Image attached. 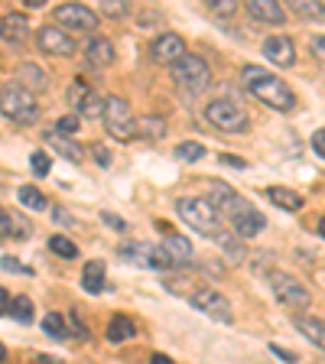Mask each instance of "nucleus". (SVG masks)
<instances>
[{
    "instance_id": "25",
    "label": "nucleus",
    "mask_w": 325,
    "mask_h": 364,
    "mask_svg": "<svg viewBox=\"0 0 325 364\" xmlns=\"http://www.w3.org/2000/svg\"><path fill=\"white\" fill-rule=\"evenodd\" d=\"M137 332V326L130 322V316H124V312H117V316L107 322V341H114V345H121V341H130Z\"/></svg>"
},
{
    "instance_id": "18",
    "label": "nucleus",
    "mask_w": 325,
    "mask_h": 364,
    "mask_svg": "<svg viewBox=\"0 0 325 364\" xmlns=\"http://www.w3.org/2000/svg\"><path fill=\"white\" fill-rule=\"evenodd\" d=\"M0 36L7 39V43H26V36H30V23H26V16L7 14L4 20H0Z\"/></svg>"
},
{
    "instance_id": "19",
    "label": "nucleus",
    "mask_w": 325,
    "mask_h": 364,
    "mask_svg": "<svg viewBox=\"0 0 325 364\" xmlns=\"http://www.w3.org/2000/svg\"><path fill=\"white\" fill-rule=\"evenodd\" d=\"M231 225H235L238 237H254L264 231V215H260L257 208H247V212H241L238 218H231Z\"/></svg>"
},
{
    "instance_id": "33",
    "label": "nucleus",
    "mask_w": 325,
    "mask_h": 364,
    "mask_svg": "<svg viewBox=\"0 0 325 364\" xmlns=\"http://www.w3.org/2000/svg\"><path fill=\"white\" fill-rule=\"evenodd\" d=\"M205 156V146L202 144H192V140H182L179 146H176V159H182V163H196V159Z\"/></svg>"
},
{
    "instance_id": "50",
    "label": "nucleus",
    "mask_w": 325,
    "mask_h": 364,
    "mask_svg": "<svg viewBox=\"0 0 325 364\" xmlns=\"http://www.w3.org/2000/svg\"><path fill=\"white\" fill-rule=\"evenodd\" d=\"M150 364H173V358H169V355H153Z\"/></svg>"
},
{
    "instance_id": "42",
    "label": "nucleus",
    "mask_w": 325,
    "mask_h": 364,
    "mask_svg": "<svg viewBox=\"0 0 325 364\" xmlns=\"http://www.w3.org/2000/svg\"><path fill=\"white\" fill-rule=\"evenodd\" d=\"M312 150H316L319 159H325V127L312 130Z\"/></svg>"
},
{
    "instance_id": "11",
    "label": "nucleus",
    "mask_w": 325,
    "mask_h": 364,
    "mask_svg": "<svg viewBox=\"0 0 325 364\" xmlns=\"http://www.w3.org/2000/svg\"><path fill=\"white\" fill-rule=\"evenodd\" d=\"M208 202L215 205V212L218 215H228V218H238L241 212H247L250 205L244 196H238L231 186H225V182H208Z\"/></svg>"
},
{
    "instance_id": "20",
    "label": "nucleus",
    "mask_w": 325,
    "mask_h": 364,
    "mask_svg": "<svg viewBox=\"0 0 325 364\" xmlns=\"http://www.w3.org/2000/svg\"><path fill=\"white\" fill-rule=\"evenodd\" d=\"M134 136H140V140H163V136H166V121H163V117H153V114L137 117Z\"/></svg>"
},
{
    "instance_id": "22",
    "label": "nucleus",
    "mask_w": 325,
    "mask_h": 364,
    "mask_svg": "<svg viewBox=\"0 0 325 364\" xmlns=\"http://www.w3.org/2000/svg\"><path fill=\"white\" fill-rule=\"evenodd\" d=\"M82 289L91 296H98L105 289V260H88L82 270Z\"/></svg>"
},
{
    "instance_id": "5",
    "label": "nucleus",
    "mask_w": 325,
    "mask_h": 364,
    "mask_svg": "<svg viewBox=\"0 0 325 364\" xmlns=\"http://www.w3.org/2000/svg\"><path fill=\"white\" fill-rule=\"evenodd\" d=\"M205 117H208V124L218 130H225V134H244L247 130V111H244L238 101L231 98H215L208 101V107H205Z\"/></svg>"
},
{
    "instance_id": "35",
    "label": "nucleus",
    "mask_w": 325,
    "mask_h": 364,
    "mask_svg": "<svg viewBox=\"0 0 325 364\" xmlns=\"http://www.w3.org/2000/svg\"><path fill=\"white\" fill-rule=\"evenodd\" d=\"M78 121H82L78 114H65V117H59V121H55L53 130L59 136H72V134H78Z\"/></svg>"
},
{
    "instance_id": "27",
    "label": "nucleus",
    "mask_w": 325,
    "mask_h": 364,
    "mask_svg": "<svg viewBox=\"0 0 325 364\" xmlns=\"http://www.w3.org/2000/svg\"><path fill=\"white\" fill-rule=\"evenodd\" d=\"M289 10L303 20H325V4H319V0H293Z\"/></svg>"
},
{
    "instance_id": "38",
    "label": "nucleus",
    "mask_w": 325,
    "mask_h": 364,
    "mask_svg": "<svg viewBox=\"0 0 325 364\" xmlns=\"http://www.w3.org/2000/svg\"><path fill=\"white\" fill-rule=\"evenodd\" d=\"M88 153H91V156H95V163H98L101 169H107V166H111V163H114L111 150H107L105 144H91V146H88Z\"/></svg>"
},
{
    "instance_id": "9",
    "label": "nucleus",
    "mask_w": 325,
    "mask_h": 364,
    "mask_svg": "<svg viewBox=\"0 0 325 364\" xmlns=\"http://www.w3.org/2000/svg\"><path fill=\"white\" fill-rule=\"evenodd\" d=\"M134 114H130V105L124 98H117V95H111L105 105V127L107 134L114 136V140H130L134 136Z\"/></svg>"
},
{
    "instance_id": "12",
    "label": "nucleus",
    "mask_w": 325,
    "mask_h": 364,
    "mask_svg": "<svg viewBox=\"0 0 325 364\" xmlns=\"http://www.w3.org/2000/svg\"><path fill=\"white\" fill-rule=\"evenodd\" d=\"M36 46L46 55H62V59H65V55H75V39L68 36L65 30L53 26V23H46V26L36 30Z\"/></svg>"
},
{
    "instance_id": "47",
    "label": "nucleus",
    "mask_w": 325,
    "mask_h": 364,
    "mask_svg": "<svg viewBox=\"0 0 325 364\" xmlns=\"http://www.w3.org/2000/svg\"><path fill=\"white\" fill-rule=\"evenodd\" d=\"M101 218H105V225H111L114 231H124V228H127V225H124V218H117V215H111V212H105Z\"/></svg>"
},
{
    "instance_id": "13",
    "label": "nucleus",
    "mask_w": 325,
    "mask_h": 364,
    "mask_svg": "<svg viewBox=\"0 0 325 364\" xmlns=\"http://www.w3.org/2000/svg\"><path fill=\"white\" fill-rule=\"evenodd\" d=\"M150 53L156 62H166V65H173V62H179L182 55H186V46H182V36H176V33H159L156 39H153Z\"/></svg>"
},
{
    "instance_id": "2",
    "label": "nucleus",
    "mask_w": 325,
    "mask_h": 364,
    "mask_svg": "<svg viewBox=\"0 0 325 364\" xmlns=\"http://www.w3.org/2000/svg\"><path fill=\"white\" fill-rule=\"evenodd\" d=\"M176 215L189 228H196L198 235H208V237H218L221 235V215L215 212V205L208 198H198V196H186L176 202Z\"/></svg>"
},
{
    "instance_id": "52",
    "label": "nucleus",
    "mask_w": 325,
    "mask_h": 364,
    "mask_svg": "<svg viewBox=\"0 0 325 364\" xmlns=\"http://www.w3.org/2000/svg\"><path fill=\"white\" fill-rule=\"evenodd\" d=\"M26 7H30V10H39V7H46V0H26Z\"/></svg>"
},
{
    "instance_id": "45",
    "label": "nucleus",
    "mask_w": 325,
    "mask_h": 364,
    "mask_svg": "<svg viewBox=\"0 0 325 364\" xmlns=\"http://www.w3.org/2000/svg\"><path fill=\"white\" fill-rule=\"evenodd\" d=\"M221 163H225V166H235V169H244V166H247V163H244V159L241 156H231V153H221Z\"/></svg>"
},
{
    "instance_id": "10",
    "label": "nucleus",
    "mask_w": 325,
    "mask_h": 364,
    "mask_svg": "<svg viewBox=\"0 0 325 364\" xmlns=\"http://www.w3.org/2000/svg\"><path fill=\"white\" fill-rule=\"evenodd\" d=\"M53 20L59 23L62 30H78V33H95L98 30V14L82 4H62L53 10Z\"/></svg>"
},
{
    "instance_id": "7",
    "label": "nucleus",
    "mask_w": 325,
    "mask_h": 364,
    "mask_svg": "<svg viewBox=\"0 0 325 364\" xmlns=\"http://www.w3.org/2000/svg\"><path fill=\"white\" fill-rule=\"evenodd\" d=\"M267 283H270L273 296H277L280 303L293 306V309H303V306H309V299H312L309 289L296 280V277H289V273H283V270H270L267 273Z\"/></svg>"
},
{
    "instance_id": "51",
    "label": "nucleus",
    "mask_w": 325,
    "mask_h": 364,
    "mask_svg": "<svg viewBox=\"0 0 325 364\" xmlns=\"http://www.w3.org/2000/svg\"><path fill=\"white\" fill-rule=\"evenodd\" d=\"M36 361H39V364H62V361H59V358H49V355H39V358H36Z\"/></svg>"
},
{
    "instance_id": "6",
    "label": "nucleus",
    "mask_w": 325,
    "mask_h": 364,
    "mask_svg": "<svg viewBox=\"0 0 325 364\" xmlns=\"http://www.w3.org/2000/svg\"><path fill=\"white\" fill-rule=\"evenodd\" d=\"M117 254H121L124 260H130L134 267H146V270H169L173 267V260H169V254L163 250V244H150V241H124L121 247H117Z\"/></svg>"
},
{
    "instance_id": "46",
    "label": "nucleus",
    "mask_w": 325,
    "mask_h": 364,
    "mask_svg": "<svg viewBox=\"0 0 325 364\" xmlns=\"http://www.w3.org/2000/svg\"><path fill=\"white\" fill-rule=\"evenodd\" d=\"M10 235V212L0 205V237H7Z\"/></svg>"
},
{
    "instance_id": "17",
    "label": "nucleus",
    "mask_w": 325,
    "mask_h": 364,
    "mask_svg": "<svg viewBox=\"0 0 325 364\" xmlns=\"http://www.w3.org/2000/svg\"><path fill=\"white\" fill-rule=\"evenodd\" d=\"M16 85H23L26 91L39 95V91L49 88V75H46L39 65H33V62H23V65H16Z\"/></svg>"
},
{
    "instance_id": "31",
    "label": "nucleus",
    "mask_w": 325,
    "mask_h": 364,
    "mask_svg": "<svg viewBox=\"0 0 325 364\" xmlns=\"http://www.w3.org/2000/svg\"><path fill=\"white\" fill-rule=\"evenodd\" d=\"M10 316H14L16 322H23V326H30L33 322V303L26 299V296H14V303H10Z\"/></svg>"
},
{
    "instance_id": "30",
    "label": "nucleus",
    "mask_w": 325,
    "mask_h": 364,
    "mask_svg": "<svg viewBox=\"0 0 325 364\" xmlns=\"http://www.w3.org/2000/svg\"><path fill=\"white\" fill-rule=\"evenodd\" d=\"M43 332L53 335L55 341H65L68 338V328H65V318L59 316V312H49V316L43 318Z\"/></svg>"
},
{
    "instance_id": "3",
    "label": "nucleus",
    "mask_w": 325,
    "mask_h": 364,
    "mask_svg": "<svg viewBox=\"0 0 325 364\" xmlns=\"http://www.w3.org/2000/svg\"><path fill=\"white\" fill-rule=\"evenodd\" d=\"M0 114L10 117L14 124H36L39 105H36V98H33V91H26L23 85L10 82L0 88Z\"/></svg>"
},
{
    "instance_id": "23",
    "label": "nucleus",
    "mask_w": 325,
    "mask_h": 364,
    "mask_svg": "<svg viewBox=\"0 0 325 364\" xmlns=\"http://www.w3.org/2000/svg\"><path fill=\"white\" fill-rule=\"evenodd\" d=\"M163 250L169 254L173 264H189V257H192V244L182 235H173V231H166V237H163Z\"/></svg>"
},
{
    "instance_id": "32",
    "label": "nucleus",
    "mask_w": 325,
    "mask_h": 364,
    "mask_svg": "<svg viewBox=\"0 0 325 364\" xmlns=\"http://www.w3.org/2000/svg\"><path fill=\"white\" fill-rule=\"evenodd\" d=\"M49 250H53V254H59V257H78V247H75V241H72V237H62V235H53L49 237Z\"/></svg>"
},
{
    "instance_id": "41",
    "label": "nucleus",
    "mask_w": 325,
    "mask_h": 364,
    "mask_svg": "<svg viewBox=\"0 0 325 364\" xmlns=\"http://www.w3.org/2000/svg\"><path fill=\"white\" fill-rule=\"evenodd\" d=\"M0 267H4V270H7V273H26V277H30V273H33L30 267H23L16 257H4V260H0Z\"/></svg>"
},
{
    "instance_id": "39",
    "label": "nucleus",
    "mask_w": 325,
    "mask_h": 364,
    "mask_svg": "<svg viewBox=\"0 0 325 364\" xmlns=\"http://www.w3.org/2000/svg\"><path fill=\"white\" fill-rule=\"evenodd\" d=\"M101 14L105 16H124V14H130V4L127 0H105V4H101Z\"/></svg>"
},
{
    "instance_id": "36",
    "label": "nucleus",
    "mask_w": 325,
    "mask_h": 364,
    "mask_svg": "<svg viewBox=\"0 0 325 364\" xmlns=\"http://www.w3.org/2000/svg\"><path fill=\"white\" fill-rule=\"evenodd\" d=\"M208 14H215V16H235L238 14V4L235 0H208Z\"/></svg>"
},
{
    "instance_id": "37",
    "label": "nucleus",
    "mask_w": 325,
    "mask_h": 364,
    "mask_svg": "<svg viewBox=\"0 0 325 364\" xmlns=\"http://www.w3.org/2000/svg\"><path fill=\"white\" fill-rule=\"evenodd\" d=\"M215 241H218L221 247L228 250V257H235L238 264H241V260H244V244H241V241H231V235H218V237H215Z\"/></svg>"
},
{
    "instance_id": "26",
    "label": "nucleus",
    "mask_w": 325,
    "mask_h": 364,
    "mask_svg": "<svg viewBox=\"0 0 325 364\" xmlns=\"http://www.w3.org/2000/svg\"><path fill=\"white\" fill-rule=\"evenodd\" d=\"M43 136H46V144L53 146V150L59 153V156H65L68 163H78V159H82V146L72 144L68 136H59L55 130H49V134H43Z\"/></svg>"
},
{
    "instance_id": "34",
    "label": "nucleus",
    "mask_w": 325,
    "mask_h": 364,
    "mask_svg": "<svg viewBox=\"0 0 325 364\" xmlns=\"http://www.w3.org/2000/svg\"><path fill=\"white\" fill-rule=\"evenodd\" d=\"M88 95H91V88L82 82V78H75V82L68 85V95H65V98H68V105H72V107L78 111V107H82V101L88 98Z\"/></svg>"
},
{
    "instance_id": "1",
    "label": "nucleus",
    "mask_w": 325,
    "mask_h": 364,
    "mask_svg": "<svg viewBox=\"0 0 325 364\" xmlns=\"http://www.w3.org/2000/svg\"><path fill=\"white\" fill-rule=\"evenodd\" d=\"M241 85L257 101H264L267 107H273V111L287 114V111H293L296 107L293 88H289L283 78H277L273 72H267V68H260V65H244L241 68Z\"/></svg>"
},
{
    "instance_id": "48",
    "label": "nucleus",
    "mask_w": 325,
    "mask_h": 364,
    "mask_svg": "<svg viewBox=\"0 0 325 364\" xmlns=\"http://www.w3.org/2000/svg\"><path fill=\"white\" fill-rule=\"evenodd\" d=\"M10 303H14V296L0 287V316H7V312H10Z\"/></svg>"
},
{
    "instance_id": "29",
    "label": "nucleus",
    "mask_w": 325,
    "mask_h": 364,
    "mask_svg": "<svg viewBox=\"0 0 325 364\" xmlns=\"http://www.w3.org/2000/svg\"><path fill=\"white\" fill-rule=\"evenodd\" d=\"M105 105L107 98H101L98 91H91L88 98L82 101V107H78V117H105Z\"/></svg>"
},
{
    "instance_id": "43",
    "label": "nucleus",
    "mask_w": 325,
    "mask_h": 364,
    "mask_svg": "<svg viewBox=\"0 0 325 364\" xmlns=\"http://www.w3.org/2000/svg\"><path fill=\"white\" fill-rule=\"evenodd\" d=\"M309 53L316 55L319 62H325V36H312L309 39Z\"/></svg>"
},
{
    "instance_id": "21",
    "label": "nucleus",
    "mask_w": 325,
    "mask_h": 364,
    "mask_svg": "<svg viewBox=\"0 0 325 364\" xmlns=\"http://www.w3.org/2000/svg\"><path fill=\"white\" fill-rule=\"evenodd\" d=\"M267 198H270L277 208H283V212H299V208H303V196L287 189V186H270V189H267Z\"/></svg>"
},
{
    "instance_id": "24",
    "label": "nucleus",
    "mask_w": 325,
    "mask_h": 364,
    "mask_svg": "<svg viewBox=\"0 0 325 364\" xmlns=\"http://www.w3.org/2000/svg\"><path fill=\"white\" fill-rule=\"evenodd\" d=\"M296 328L306 335V338L316 345V348L325 351V322L322 318H312V316H296Z\"/></svg>"
},
{
    "instance_id": "4",
    "label": "nucleus",
    "mask_w": 325,
    "mask_h": 364,
    "mask_svg": "<svg viewBox=\"0 0 325 364\" xmlns=\"http://www.w3.org/2000/svg\"><path fill=\"white\" fill-rule=\"evenodd\" d=\"M169 75H173V82L179 85L182 91H189V95H198V91H205L212 85V68H208V62H205L202 55H189V53L169 65Z\"/></svg>"
},
{
    "instance_id": "49",
    "label": "nucleus",
    "mask_w": 325,
    "mask_h": 364,
    "mask_svg": "<svg viewBox=\"0 0 325 364\" xmlns=\"http://www.w3.org/2000/svg\"><path fill=\"white\" fill-rule=\"evenodd\" d=\"M53 215L62 221V225H72V218H68V215H65V208H53Z\"/></svg>"
},
{
    "instance_id": "54",
    "label": "nucleus",
    "mask_w": 325,
    "mask_h": 364,
    "mask_svg": "<svg viewBox=\"0 0 325 364\" xmlns=\"http://www.w3.org/2000/svg\"><path fill=\"white\" fill-rule=\"evenodd\" d=\"M319 235H322V237H325V218H322V221H319Z\"/></svg>"
},
{
    "instance_id": "28",
    "label": "nucleus",
    "mask_w": 325,
    "mask_h": 364,
    "mask_svg": "<svg viewBox=\"0 0 325 364\" xmlns=\"http://www.w3.org/2000/svg\"><path fill=\"white\" fill-rule=\"evenodd\" d=\"M16 198H20V205H26L30 212H46V196L36 189V186H20V189H16Z\"/></svg>"
},
{
    "instance_id": "44",
    "label": "nucleus",
    "mask_w": 325,
    "mask_h": 364,
    "mask_svg": "<svg viewBox=\"0 0 325 364\" xmlns=\"http://www.w3.org/2000/svg\"><path fill=\"white\" fill-rule=\"evenodd\" d=\"M270 351L277 358H280V361H287V364H296V355L293 351H287V348H280V345H270Z\"/></svg>"
},
{
    "instance_id": "15",
    "label": "nucleus",
    "mask_w": 325,
    "mask_h": 364,
    "mask_svg": "<svg viewBox=\"0 0 325 364\" xmlns=\"http://www.w3.org/2000/svg\"><path fill=\"white\" fill-rule=\"evenodd\" d=\"M247 14L257 23H273V26H280L287 20V10L277 0H247Z\"/></svg>"
},
{
    "instance_id": "40",
    "label": "nucleus",
    "mask_w": 325,
    "mask_h": 364,
    "mask_svg": "<svg viewBox=\"0 0 325 364\" xmlns=\"http://www.w3.org/2000/svg\"><path fill=\"white\" fill-rule=\"evenodd\" d=\"M30 166H33V173H36V176H49V166H53V159L46 156L43 150H36V153L30 156Z\"/></svg>"
},
{
    "instance_id": "14",
    "label": "nucleus",
    "mask_w": 325,
    "mask_h": 364,
    "mask_svg": "<svg viewBox=\"0 0 325 364\" xmlns=\"http://www.w3.org/2000/svg\"><path fill=\"white\" fill-rule=\"evenodd\" d=\"M264 55L273 62V65L289 68L296 62V46L289 36H270V39H264Z\"/></svg>"
},
{
    "instance_id": "53",
    "label": "nucleus",
    "mask_w": 325,
    "mask_h": 364,
    "mask_svg": "<svg viewBox=\"0 0 325 364\" xmlns=\"http://www.w3.org/2000/svg\"><path fill=\"white\" fill-rule=\"evenodd\" d=\"M0 361H7V348L4 345H0Z\"/></svg>"
},
{
    "instance_id": "8",
    "label": "nucleus",
    "mask_w": 325,
    "mask_h": 364,
    "mask_svg": "<svg viewBox=\"0 0 325 364\" xmlns=\"http://www.w3.org/2000/svg\"><path fill=\"white\" fill-rule=\"evenodd\" d=\"M189 299H192V306H196L198 312H205V316L215 318V322H221V326H231V322H235V316H231V303H228L218 289L198 287V289H192Z\"/></svg>"
},
{
    "instance_id": "16",
    "label": "nucleus",
    "mask_w": 325,
    "mask_h": 364,
    "mask_svg": "<svg viewBox=\"0 0 325 364\" xmlns=\"http://www.w3.org/2000/svg\"><path fill=\"white\" fill-rule=\"evenodd\" d=\"M85 62H88L91 68H107L114 62V43L105 36H95L85 46Z\"/></svg>"
}]
</instances>
